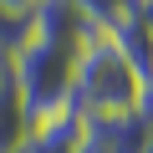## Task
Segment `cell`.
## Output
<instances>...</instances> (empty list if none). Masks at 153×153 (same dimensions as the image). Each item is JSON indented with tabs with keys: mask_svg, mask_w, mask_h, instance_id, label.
<instances>
[{
	"mask_svg": "<svg viewBox=\"0 0 153 153\" xmlns=\"http://www.w3.org/2000/svg\"><path fill=\"white\" fill-rule=\"evenodd\" d=\"M41 5H46V0H0V16H10V21H31Z\"/></svg>",
	"mask_w": 153,
	"mask_h": 153,
	"instance_id": "obj_4",
	"label": "cell"
},
{
	"mask_svg": "<svg viewBox=\"0 0 153 153\" xmlns=\"http://www.w3.org/2000/svg\"><path fill=\"white\" fill-rule=\"evenodd\" d=\"M148 5H153V0H148Z\"/></svg>",
	"mask_w": 153,
	"mask_h": 153,
	"instance_id": "obj_5",
	"label": "cell"
},
{
	"mask_svg": "<svg viewBox=\"0 0 153 153\" xmlns=\"http://www.w3.org/2000/svg\"><path fill=\"white\" fill-rule=\"evenodd\" d=\"M71 5L82 10L97 31H107V36H112V31H123L128 21H138V16L148 10V0H71Z\"/></svg>",
	"mask_w": 153,
	"mask_h": 153,
	"instance_id": "obj_3",
	"label": "cell"
},
{
	"mask_svg": "<svg viewBox=\"0 0 153 153\" xmlns=\"http://www.w3.org/2000/svg\"><path fill=\"white\" fill-rule=\"evenodd\" d=\"M148 76L143 66L102 31L92 36L82 51H76V71H71V107L82 112L87 123L92 117H133V112H148Z\"/></svg>",
	"mask_w": 153,
	"mask_h": 153,
	"instance_id": "obj_1",
	"label": "cell"
},
{
	"mask_svg": "<svg viewBox=\"0 0 153 153\" xmlns=\"http://www.w3.org/2000/svg\"><path fill=\"white\" fill-rule=\"evenodd\" d=\"M10 71H16V87L26 102L31 128L56 123L71 112V71H76V46L51 41L41 31H26V41L10 51Z\"/></svg>",
	"mask_w": 153,
	"mask_h": 153,
	"instance_id": "obj_2",
	"label": "cell"
}]
</instances>
